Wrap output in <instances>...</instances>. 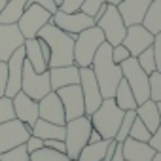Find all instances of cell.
Instances as JSON below:
<instances>
[{
	"instance_id": "cell-1",
	"label": "cell",
	"mask_w": 161,
	"mask_h": 161,
	"mask_svg": "<svg viewBox=\"0 0 161 161\" xmlns=\"http://www.w3.org/2000/svg\"><path fill=\"white\" fill-rule=\"evenodd\" d=\"M93 74L97 78V84L101 89L103 99H114L116 87L121 82V66L112 61V46L108 42H103L97 49L93 61H91Z\"/></svg>"
},
{
	"instance_id": "cell-2",
	"label": "cell",
	"mask_w": 161,
	"mask_h": 161,
	"mask_svg": "<svg viewBox=\"0 0 161 161\" xmlns=\"http://www.w3.org/2000/svg\"><path fill=\"white\" fill-rule=\"evenodd\" d=\"M36 36L42 38L49 46V51H51L49 64H47L49 68L74 64V40H76V36L66 34L64 31H61L53 23L44 25Z\"/></svg>"
},
{
	"instance_id": "cell-3",
	"label": "cell",
	"mask_w": 161,
	"mask_h": 161,
	"mask_svg": "<svg viewBox=\"0 0 161 161\" xmlns=\"http://www.w3.org/2000/svg\"><path fill=\"white\" fill-rule=\"evenodd\" d=\"M123 110L116 104L114 99H103L101 106L89 116L93 129H97L101 133L103 138L106 140H114L119 129V123L123 119Z\"/></svg>"
},
{
	"instance_id": "cell-4",
	"label": "cell",
	"mask_w": 161,
	"mask_h": 161,
	"mask_svg": "<svg viewBox=\"0 0 161 161\" xmlns=\"http://www.w3.org/2000/svg\"><path fill=\"white\" fill-rule=\"evenodd\" d=\"M103 42H106L104 34L97 25L82 31L74 40V64L80 68L91 66V61H93V57H95V53Z\"/></svg>"
},
{
	"instance_id": "cell-5",
	"label": "cell",
	"mask_w": 161,
	"mask_h": 161,
	"mask_svg": "<svg viewBox=\"0 0 161 161\" xmlns=\"http://www.w3.org/2000/svg\"><path fill=\"white\" fill-rule=\"evenodd\" d=\"M93 125L89 116H80L76 119H68L64 123V146H66V155L70 159H78L82 148L89 142V133Z\"/></svg>"
},
{
	"instance_id": "cell-6",
	"label": "cell",
	"mask_w": 161,
	"mask_h": 161,
	"mask_svg": "<svg viewBox=\"0 0 161 161\" xmlns=\"http://www.w3.org/2000/svg\"><path fill=\"white\" fill-rule=\"evenodd\" d=\"M121 76L127 82V86L131 87L136 104H142L144 101L150 99V82H148V74L142 70V66L138 64L136 57H129L125 59L121 64Z\"/></svg>"
},
{
	"instance_id": "cell-7",
	"label": "cell",
	"mask_w": 161,
	"mask_h": 161,
	"mask_svg": "<svg viewBox=\"0 0 161 161\" xmlns=\"http://www.w3.org/2000/svg\"><path fill=\"white\" fill-rule=\"evenodd\" d=\"M95 25L103 31L104 34V40L110 44V46H118L123 42L125 38V32H127V25L123 23L118 8L114 4H106V10L104 14L95 21Z\"/></svg>"
},
{
	"instance_id": "cell-8",
	"label": "cell",
	"mask_w": 161,
	"mask_h": 161,
	"mask_svg": "<svg viewBox=\"0 0 161 161\" xmlns=\"http://www.w3.org/2000/svg\"><path fill=\"white\" fill-rule=\"evenodd\" d=\"M21 91L27 93L31 99L40 101L42 97H46L51 91V84H49V72H36L31 63L25 59L23 63V78H21Z\"/></svg>"
},
{
	"instance_id": "cell-9",
	"label": "cell",
	"mask_w": 161,
	"mask_h": 161,
	"mask_svg": "<svg viewBox=\"0 0 161 161\" xmlns=\"http://www.w3.org/2000/svg\"><path fill=\"white\" fill-rule=\"evenodd\" d=\"M49 21H51V14L47 10H44L38 4H27L25 12L21 14L19 21H17V27H19L23 38L27 40V38H36L38 31L44 25H47Z\"/></svg>"
},
{
	"instance_id": "cell-10",
	"label": "cell",
	"mask_w": 161,
	"mask_h": 161,
	"mask_svg": "<svg viewBox=\"0 0 161 161\" xmlns=\"http://www.w3.org/2000/svg\"><path fill=\"white\" fill-rule=\"evenodd\" d=\"M80 87H82V95H84L86 116H91L103 103V95H101L97 78H95L91 66H82L80 68Z\"/></svg>"
},
{
	"instance_id": "cell-11",
	"label": "cell",
	"mask_w": 161,
	"mask_h": 161,
	"mask_svg": "<svg viewBox=\"0 0 161 161\" xmlns=\"http://www.w3.org/2000/svg\"><path fill=\"white\" fill-rule=\"evenodd\" d=\"M55 27H59L61 31H64L66 34H72V36H78L82 31L89 29L95 25V19L86 15L84 12H72V14H66L63 10H57L53 15H51V21Z\"/></svg>"
},
{
	"instance_id": "cell-12",
	"label": "cell",
	"mask_w": 161,
	"mask_h": 161,
	"mask_svg": "<svg viewBox=\"0 0 161 161\" xmlns=\"http://www.w3.org/2000/svg\"><path fill=\"white\" fill-rule=\"evenodd\" d=\"M29 136H31V127H27L19 119H10L6 123H0V153L19 144H25Z\"/></svg>"
},
{
	"instance_id": "cell-13",
	"label": "cell",
	"mask_w": 161,
	"mask_h": 161,
	"mask_svg": "<svg viewBox=\"0 0 161 161\" xmlns=\"http://www.w3.org/2000/svg\"><path fill=\"white\" fill-rule=\"evenodd\" d=\"M55 93L59 95V99L63 103L66 121L68 119H76V118L86 114V104H84V95H82V87H80V84L61 87Z\"/></svg>"
},
{
	"instance_id": "cell-14",
	"label": "cell",
	"mask_w": 161,
	"mask_h": 161,
	"mask_svg": "<svg viewBox=\"0 0 161 161\" xmlns=\"http://www.w3.org/2000/svg\"><path fill=\"white\" fill-rule=\"evenodd\" d=\"M23 63H25V47H17L12 57L6 61L8 64V82H6V97H15L21 91V78H23Z\"/></svg>"
},
{
	"instance_id": "cell-15",
	"label": "cell",
	"mask_w": 161,
	"mask_h": 161,
	"mask_svg": "<svg viewBox=\"0 0 161 161\" xmlns=\"http://www.w3.org/2000/svg\"><path fill=\"white\" fill-rule=\"evenodd\" d=\"M25 44L17 23H0V63H6L12 53Z\"/></svg>"
},
{
	"instance_id": "cell-16",
	"label": "cell",
	"mask_w": 161,
	"mask_h": 161,
	"mask_svg": "<svg viewBox=\"0 0 161 161\" xmlns=\"http://www.w3.org/2000/svg\"><path fill=\"white\" fill-rule=\"evenodd\" d=\"M121 44L129 49L131 57H138L146 47H150V46L153 44V34H152L148 29H144L142 23L131 25V27H127L125 38H123Z\"/></svg>"
},
{
	"instance_id": "cell-17",
	"label": "cell",
	"mask_w": 161,
	"mask_h": 161,
	"mask_svg": "<svg viewBox=\"0 0 161 161\" xmlns=\"http://www.w3.org/2000/svg\"><path fill=\"white\" fill-rule=\"evenodd\" d=\"M38 118H42L46 121H51V123H57V125L66 123L63 103H61V99L55 91H49L46 97H42L38 101Z\"/></svg>"
},
{
	"instance_id": "cell-18",
	"label": "cell",
	"mask_w": 161,
	"mask_h": 161,
	"mask_svg": "<svg viewBox=\"0 0 161 161\" xmlns=\"http://www.w3.org/2000/svg\"><path fill=\"white\" fill-rule=\"evenodd\" d=\"M14 101V110H15V119L23 121L27 127H31L32 131V125L34 121L38 119V101L31 99L27 93L19 91L15 97H12Z\"/></svg>"
},
{
	"instance_id": "cell-19",
	"label": "cell",
	"mask_w": 161,
	"mask_h": 161,
	"mask_svg": "<svg viewBox=\"0 0 161 161\" xmlns=\"http://www.w3.org/2000/svg\"><path fill=\"white\" fill-rule=\"evenodd\" d=\"M150 2H152V0H121L116 8H118V12L121 15L123 23L127 27H131V25L142 23Z\"/></svg>"
},
{
	"instance_id": "cell-20",
	"label": "cell",
	"mask_w": 161,
	"mask_h": 161,
	"mask_svg": "<svg viewBox=\"0 0 161 161\" xmlns=\"http://www.w3.org/2000/svg\"><path fill=\"white\" fill-rule=\"evenodd\" d=\"M47 72H49L51 91H57V89L66 87V86L80 84V66H76V64L53 66V68H47Z\"/></svg>"
},
{
	"instance_id": "cell-21",
	"label": "cell",
	"mask_w": 161,
	"mask_h": 161,
	"mask_svg": "<svg viewBox=\"0 0 161 161\" xmlns=\"http://www.w3.org/2000/svg\"><path fill=\"white\" fill-rule=\"evenodd\" d=\"M121 152L125 161H152V157L155 155V150L148 142H140L131 136L121 142Z\"/></svg>"
},
{
	"instance_id": "cell-22",
	"label": "cell",
	"mask_w": 161,
	"mask_h": 161,
	"mask_svg": "<svg viewBox=\"0 0 161 161\" xmlns=\"http://www.w3.org/2000/svg\"><path fill=\"white\" fill-rule=\"evenodd\" d=\"M135 112H136V118L146 125V129H148L150 133H153V131L159 127V123H161L159 108H157V103H153L152 99H148V101H144L142 104H138Z\"/></svg>"
},
{
	"instance_id": "cell-23",
	"label": "cell",
	"mask_w": 161,
	"mask_h": 161,
	"mask_svg": "<svg viewBox=\"0 0 161 161\" xmlns=\"http://www.w3.org/2000/svg\"><path fill=\"white\" fill-rule=\"evenodd\" d=\"M31 135H34L42 140H51V138L64 140V125H57V123H51V121H46V119L38 118L32 125Z\"/></svg>"
},
{
	"instance_id": "cell-24",
	"label": "cell",
	"mask_w": 161,
	"mask_h": 161,
	"mask_svg": "<svg viewBox=\"0 0 161 161\" xmlns=\"http://www.w3.org/2000/svg\"><path fill=\"white\" fill-rule=\"evenodd\" d=\"M23 47H25V59L31 63V66L36 72H46L47 70V63L44 61L42 49L38 46V38H27Z\"/></svg>"
},
{
	"instance_id": "cell-25",
	"label": "cell",
	"mask_w": 161,
	"mask_h": 161,
	"mask_svg": "<svg viewBox=\"0 0 161 161\" xmlns=\"http://www.w3.org/2000/svg\"><path fill=\"white\" fill-rule=\"evenodd\" d=\"M110 140L103 138L99 142H87L82 152L78 155V161H103L104 155H106V148H108Z\"/></svg>"
},
{
	"instance_id": "cell-26",
	"label": "cell",
	"mask_w": 161,
	"mask_h": 161,
	"mask_svg": "<svg viewBox=\"0 0 161 161\" xmlns=\"http://www.w3.org/2000/svg\"><path fill=\"white\" fill-rule=\"evenodd\" d=\"M114 101H116V104L123 110V112H127V110H136V101H135V95H133V91H131V87L127 86V82L121 78V82L118 84V87H116V93H114Z\"/></svg>"
},
{
	"instance_id": "cell-27",
	"label": "cell",
	"mask_w": 161,
	"mask_h": 161,
	"mask_svg": "<svg viewBox=\"0 0 161 161\" xmlns=\"http://www.w3.org/2000/svg\"><path fill=\"white\" fill-rule=\"evenodd\" d=\"M29 0H8L6 6L0 12V23H17L21 14L25 12Z\"/></svg>"
},
{
	"instance_id": "cell-28",
	"label": "cell",
	"mask_w": 161,
	"mask_h": 161,
	"mask_svg": "<svg viewBox=\"0 0 161 161\" xmlns=\"http://www.w3.org/2000/svg\"><path fill=\"white\" fill-rule=\"evenodd\" d=\"M142 25L152 34H157L161 31V0H152L150 2V6L146 10V15L142 19Z\"/></svg>"
},
{
	"instance_id": "cell-29",
	"label": "cell",
	"mask_w": 161,
	"mask_h": 161,
	"mask_svg": "<svg viewBox=\"0 0 161 161\" xmlns=\"http://www.w3.org/2000/svg\"><path fill=\"white\" fill-rule=\"evenodd\" d=\"M31 161H70V157L64 152H57V150L44 146L31 153Z\"/></svg>"
},
{
	"instance_id": "cell-30",
	"label": "cell",
	"mask_w": 161,
	"mask_h": 161,
	"mask_svg": "<svg viewBox=\"0 0 161 161\" xmlns=\"http://www.w3.org/2000/svg\"><path fill=\"white\" fill-rule=\"evenodd\" d=\"M0 159L2 161H31V153L27 152L25 144H19L12 150H6L0 153Z\"/></svg>"
},
{
	"instance_id": "cell-31",
	"label": "cell",
	"mask_w": 161,
	"mask_h": 161,
	"mask_svg": "<svg viewBox=\"0 0 161 161\" xmlns=\"http://www.w3.org/2000/svg\"><path fill=\"white\" fill-rule=\"evenodd\" d=\"M135 118H136V112L135 110H127L125 114H123V119H121V123H119V129H118V135H116V142H123L127 136H129V131H131V125H133V121H135Z\"/></svg>"
},
{
	"instance_id": "cell-32",
	"label": "cell",
	"mask_w": 161,
	"mask_h": 161,
	"mask_svg": "<svg viewBox=\"0 0 161 161\" xmlns=\"http://www.w3.org/2000/svg\"><path fill=\"white\" fill-rule=\"evenodd\" d=\"M136 61H138V64L142 66V70H144L146 74H152L153 70H157V68H155V57H153V49H152V46L146 47V49L136 57Z\"/></svg>"
},
{
	"instance_id": "cell-33",
	"label": "cell",
	"mask_w": 161,
	"mask_h": 161,
	"mask_svg": "<svg viewBox=\"0 0 161 161\" xmlns=\"http://www.w3.org/2000/svg\"><path fill=\"white\" fill-rule=\"evenodd\" d=\"M148 82H150V99L153 103L161 101V72L153 70L152 74H148Z\"/></svg>"
},
{
	"instance_id": "cell-34",
	"label": "cell",
	"mask_w": 161,
	"mask_h": 161,
	"mask_svg": "<svg viewBox=\"0 0 161 161\" xmlns=\"http://www.w3.org/2000/svg\"><path fill=\"white\" fill-rule=\"evenodd\" d=\"M129 136L135 138V140H140V142H148L150 136H152V133L146 129V125H144L138 118H135V121H133V125H131V131H129Z\"/></svg>"
},
{
	"instance_id": "cell-35",
	"label": "cell",
	"mask_w": 161,
	"mask_h": 161,
	"mask_svg": "<svg viewBox=\"0 0 161 161\" xmlns=\"http://www.w3.org/2000/svg\"><path fill=\"white\" fill-rule=\"evenodd\" d=\"M10 119H15L14 101L4 95V97H0V123H6Z\"/></svg>"
},
{
	"instance_id": "cell-36",
	"label": "cell",
	"mask_w": 161,
	"mask_h": 161,
	"mask_svg": "<svg viewBox=\"0 0 161 161\" xmlns=\"http://www.w3.org/2000/svg\"><path fill=\"white\" fill-rule=\"evenodd\" d=\"M104 4H106V0H84V4H82V8H80V12H84L89 17H95L97 12L101 10V6H104Z\"/></svg>"
},
{
	"instance_id": "cell-37",
	"label": "cell",
	"mask_w": 161,
	"mask_h": 161,
	"mask_svg": "<svg viewBox=\"0 0 161 161\" xmlns=\"http://www.w3.org/2000/svg\"><path fill=\"white\" fill-rule=\"evenodd\" d=\"M131 57V53H129V49L123 46V44H118V46H112V61L116 63V64H121L125 59H129Z\"/></svg>"
},
{
	"instance_id": "cell-38",
	"label": "cell",
	"mask_w": 161,
	"mask_h": 161,
	"mask_svg": "<svg viewBox=\"0 0 161 161\" xmlns=\"http://www.w3.org/2000/svg\"><path fill=\"white\" fill-rule=\"evenodd\" d=\"M152 49H153V57H155V68H157V72H161V31L157 34H153Z\"/></svg>"
},
{
	"instance_id": "cell-39",
	"label": "cell",
	"mask_w": 161,
	"mask_h": 161,
	"mask_svg": "<svg viewBox=\"0 0 161 161\" xmlns=\"http://www.w3.org/2000/svg\"><path fill=\"white\" fill-rule=\"evenodd\" d=\"M82 4H84V0H63V4L59 6V10H63L66 14H72V12H80Z\"/></svg>"
},
{
	"instance_id": "cell-40",
	"label": "cell",
	"mask_w": 161,
	"mask_h": 161,
	"mask_svg": "<svg viewBox=\"0 0 161 161\" xmlns=\"http://www.w3.org/2000/svg\"><path fill=\"white\" fill-rule=\"evenodd\" d=\"M25 146H27V152H29V153H32V152H36V150L44 148V140H42V138H38V136H34V135H31V136L27 138Z\"/></svg>"
},
{
	"instance_id": "cell-41",
	"label": "cell",
	"mask_w": 161,
	"mask_h": 161,
	"mask_svg": "<svg viewBox=\"0 0 161 161\" xmlns=\"http://www.w3.org/2000/svg\"><path fill=\"white\" fill-rule=\"evenodd\" d=\"M148 144H150L155 152H161V123H159V127L152 133V136H150Z\"/></svg>"
},
{
	"instance_id": "cell-42",
	"label": "cell",
	"mask_w": 161,
	"mask_h": 161,
	"mask_svg": "<svg viewBox=\"0 0 161 161\" xmlns=\"http://www.w3.org/2000/svg\"><path fill=\"white\" fill-rule=\"evenodd\" d=\"M6 82H8V64L0 63V97L6 93Z\"/></svg>"
},
{
	"instance_id": "cell-43",
	"label": "cell",
	"mask_w": 161,
	"mask_h": 161,
	"mask_svg": "<svg viewBox=\"0 0 161 161\" xmlns=\"http://www.w3.org/2000/svg\"><path fill=\"white\" fill-rule=\"evenodd\" d=\"M29 4H38V6H42L44 10H47L51 15L59 10V8H57V4L53 2V0H29Z\"/></svg>"
},
{
	"instance_id": "cell-44",
	"label": "cell",
	"mask_w": 161,
	"mask_h": 161,
	"mask_svg": "<svg viewBox=\"0 0 161 161\" xmlns=\"http://www.w3.org/2000/svg\"><path fill=\"white\" fill-rule=\"evenodd\" d=\"M44 146H46V148H51V150H57V152H64V153H66V146H64V140H57V138H51V140H44Z\"/></svg>"
},
{
	"instance_id": "cell-45",
	"label": "cell",
	"mask_w": 161,
	"mask_h": 161,
	"mask_svg": "<svg viewBox=\"0 0 161 161\" xmlns=\"http://www.w3.org/2000/svg\"><path fill=\"white\" fill-rule=\"evenodd\" d=\"M36 38H38V36H36ZM38 46H40V49H42V55H44V61H46V63L49 64V57H51V51H49V46H47V44H46V42H44L42 38H38ZM47 68H49V66H47Z\"/></svg>"
},
{
	"instance_id": "cell-46",
	"label": "cell",
	"mask_w": 161,
	"mask_h": 161,
	"mask_svg": "<svg viewBox=\"0 0 161 161\" xmlns=\"http://www.w3.org/2000/svg\"><path fill=\"white\" fill-rule=\"evenodd\" d=\"M99 140H103L101 133H99L97 129H91V133H89V142H99Z\"/></svg>"
},
{
	"instance_id": "cell-47",
	"label": "cell",
	"mask_w": 161,
	"mask_h": 161,
	"mask_svg": "<svg viewBox=\"0 0 161 161\" xmlns=\"http://www.w3.org/2000/svg\"><path fill=\"white\" fill-rule=\"evenodd\" d=\"M152 161H161V152H155V155L152 157Z\"/></svg>"
},
{
	"instance_id": "cell-48",
	"label": "cell",
	"mask_w": 161,
	"mask_h": 161,
	"mask_svg": "<svg viewBox=\"0 0 161 161\" xmlns=\"http://www.w3.org/2000/svg\"><path fill=\"white\" fill-rule=\"evenodd\" d=\"M106 2H108V4H114V6H118V4L121 2V0H106Z\"/></svg>"
},
{
	"instance_id": "cell-49",
	"label": "cell",
	"mask_w": 161,
	"mask_h": 161,
	"mask_svg": "<svg viewBox=\"0 0 161 161\" xmlns=\"http://www.w3.org/2000/svg\"><path fill=\"white\" fill-rule=\"evenodd\" d=\"M6 2H8V0H0V12H2V8L6 6Z\"/></svg>"
},
{
	"instance_id": "cell-50",
	"label": "cell",
	"mask_w": 161,
	"mask_h": 161,
	"mask_svg": "<svg viewBox=\"0 0 161 161\" xmlns=\"http://www.w3.org/2000/svg\"><path fill=\"white\" fill-rule=\"evenodd\" d=\"M53 2H55V4H57V8H59V6L63 4V0H53Z\"/></svg>"
},
{
	"instance_id": "cell-51",
	"label": "cell",
	"mask_w": 161,
	"mask_h": 161,
	"mask_svg": "<svg viewBox=\"0 0 161 161\" xmlns=\"http://www.w3.org/2000/svg\"><path fill=\"white\" fill-rule=\"evenodd\" d=\"M157 108H159V116H161V101L157 103Z\"/></svg>"
},
{
	"instance_id": "cell-52",
	"label": "cell",
	"mask_w": 161,
	"mask_h": 161,
	"mask_svg": "<svg viewBox=\"0 0 161 161\" xmlns=\"http://www.w3.org/2000/svg\"><path fill=\"white\" fill-rule=\"evenodd\" d=\"M70 161H78V159H70Z\"/></svg>"
},
{
	"instance_id": "cell-53",
	"label": "cell",
	"mask_w": 161,
	"mask_h": 161,
	"mask_svg": "<svg viewBox=\"0 0 161 161\" xmlns=\"http://www.w3.org/2000/svg\"><path fill=\"white\" fill-rule=\"evenodd\" d=\"M0 161H2V159H0Z\"/></svg>"
}]
</instances>
